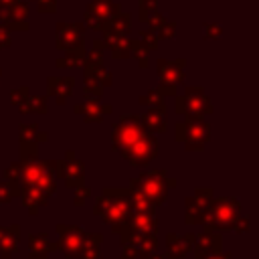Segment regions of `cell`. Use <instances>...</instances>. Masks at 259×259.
<instances>
[{
    "instance_id": "1",
    "label": "cell",
    "mask_w": 259,
    "mask_h": 259,
    "mask_svg": "<svg viewBox=\"0 0 259 259\" xmlns=\"http://www.w3.org/2000/svg\"><path fill=\"white\" fill-rule=\"evenodd\" d=\"M111 150L132 166H146L158 156V140L148 132L138 113L123 115L111 130Z\"/></svg>"
},
{
    "instance_id": "2",
    "label": "cell",
    "mask_w": 259,
    "mask_h": 259,
    "mask_svg": "<svg viewBox=\"0 0 259 259\" xmlns=\"http://www.w3.org/2000/svg\"><path fill=\"white\" fill-rule=\"evenodd\" d=\"M20 192L22 204L30 214H38V208L49 202L57 190V160H20Z\"/></svg>"
},
{
    "instance_id": "3",
    "label": "cell",
    "mask_w": 259,
    "mask_h": 259,
    "mask_svg": "<svg viewBox=\"0 0 259 259\" xmlns=\"http://www.w3.org/2000/svg\"><path fill=\"white\" fill-rule=\"evenodd\" d=\"M130 188H103L93 204V214L105 221L113 233H121L123 225L132 214Z\"/></svg>"
},
{
    "instance_id": "4",
    "label": "cell",
    "mask_w": 259,
    "mask_h": 259,
    "mask_svg": "<svg viewBox=\"0 0 259 259\" xmlns=\"http://www.w3.org/2000/svg\"><path fill=\"white\" fill-rule=\"evenodd\" d=\"M174 184H176L174 178H170L164 168H156V170H148V172H142L140 176H136L132 180L130 190L144 196L152 206H158V204L166 202L168 190Z\"/></svg>"
},
{
    "instance_id": "5",
    "label": "cell",
    "mask_w": 259,
    "mask_h": 259,
    "mask_svg": "<svg viewBox=\"0 0 259 259\" xmlns=\"http://www.w3.org/2000/svg\"><path fill=\"white\" fill-rule=\"evenodd\" d=\"M241 202L233 196H223L214 198L206 206L204 214V227L214 229V231H233L235 225L241 219Z\"/></svg>"
},
{
    "instance_id": "6",
    "label": "cell",
    "mask_w": 259,
    "mask_h": 259,
    "mask_svg": "<svg viewBox=\"0 0 259 259\" xmlns=\"http://www.w3.org/2000/svg\"><path fill=\"white\" fill-rule=\"evenodd\" d=\"M158 233V223L154 210H132L127 223L121 229V245H138L140 241L154 237Z\"/></svg>"
},
{
    "instance_id": "7",
    "label": "cell",
    "mask_w": 259,
    "mask_h": 259,
    "mask_svg": "<svg viewBox=\"0 0 259 259\" xmlns=\"http://www.w3.org/2000/svg\"><path fill=\"white\" fill-rule=\"evenodd\" d=\"M210 140V127L202 117L186 115L184 121L176 123V142H180L188 152H200Z\"/></svg>"
},
{
    "instance_id": "8",
    "label": "cell",
    "mask_w": 259,
    "mask_h": 259,
    "mask_svg": "<svg viewBox=\"0 0 259 259\" xmlns=\"http://www.w3.org/2000/svg\"><path fill=\"white\" fill-rule=\"evenodd\" d=\"M174 111L180 115L204 117L212 113V101L202 87H184V93L174 99Z\"/></svg>"
},
{
    "instance_id": "9",
    "label": "cell",
    "mask_w": 259,
    "mask_h": 259,
    "mask_svg": "<svg viewBox=\"0 0 259 259\" xmlns=\"http://www.w3.org/2000/svg\"><path fill=\"white\" fill-rule=\"evenodd\" d=\"M57 233H59L57 249L67 259H79L83 249H85V245H87L89 233H85L77 225H57Z\"/></svg>"
},
{
    "instance_id": "10",
    "label": "cell",
    "mask_w": 259,
    "mask_h": 259,
    "mask_svg": "<svg viewBox=\"0 0 259 259\" xmlns=\"http://www.w3.org/2000/svg\"><path fill=\"white\" fill-rule=\"evenodd\" d=\"M117 12H121V6L115 4L113 0H91L85 8V16H83V24L99 30L105 26V22H109Z\"/></svg>"
},
{
    "instance_id": "11",
    "label": "cell",
    "mask_w": 259,
    "mask_h": 259,
    "mask_svg": "<svg viewBox=\"0 0 259 259\" xmlns=\"http://www.w3.org/2000/svg\"><path fill=\"white\" fill-rule=\"evenodd\" d=\"M184 67H186L184 59H178V61L160 59L158 61V79H160L158 89L164 95H174L176 85L182 83V79H184Z\"/></svg>"
},
{
    "instance_id": "12",
    "label": "cell",
    "mask_w": 259,
    "mask_h": 259,
    "mask_svg": "<svg viewBox=\"0 0 259 259\" xmlns=\"http://www.w3.org/2000/svg\"><path fill=\"white\" fill-rule=\"evenodd\" d=\"M57 176H61L65 180V184L71 188L85 184V164L81 160H77L73 150H67L65 158L57 160Z\"/></svg>"
},
{
    "instance_id": "13",
    "label": "cell",
    "mask_w": 259,
    "mask_h": 259,
    "mask_svg": "<svg viewBox=\"0 0 259 259\" xmlns=\"http://www.w3.org/2000/svg\"><path fill=\"white\" fill-rule=\"evenodd\" d=\"M85 24L83 22H57L55 26V47L59 51H71L83 45V34H85Z\"/></svg>"
},
{
    "instance_id": "14",
    "label": "cell",
    "mask_w": 259,
    "mask_h": 259,
    "mask_svg": "<svg viewBox=\"0 0 259 259\" xmlns=\"http://www.w3.org/2000/svg\"><path fill=\"white\" fill-rule=\"evenodd\" d=\"M214 192L212 188H198L194 190L192 196H188L186 202V225H204V214H206V206L212 200Z\"/></svg>"
},
{
    "instance_id": "15",
    "label": "cell",
    "mask_w": 259,
    "mask_h": 259,
    "mask_svg": "<svg viewBox=\"0 0 259 259\" xmlns=\"http://www.w3.org/2000/svg\"><path fill=\"white\" fill-rule=\"evenodd\" d=\"M10 101L18 107L20 113H47V97L45 95H30L28 87H18L10 91Z\"/></svg>"
},
{
    "instance_id": "16",
    "label": "cell",
    "mask_w": 259,
    "mask_h": 259,
    "mask_svg": "<svg viewBox=\"0 0 259 259\" xmlns=\"http://www.w3.org/2000/svg\"><path fill=\"white\" fill-rule=\"evenodd\" d=\"M194 237L192 233H184V235H176V233H168L166 237V255L164 259H184L194 245Z\"/></svg>"
},
{
    "instance_id": "17",
    "label": "cell",
    "mask_w": 259,
    "mask_h": 259,
    "mask_svg": "<svg viewBox=\"0 0 259 259\" xmlns=\"http://www.w3.org/2000/svg\"><path fill=\"white\" fill-rule=\"evenodd\" d=\"M130 28H132V16L127 12H117L109 22H105V26L101 28V34L105 42H111V40L127 36Z\"/></svg>"
},
{
    "instance_id": "18",
    "label": "cell",
    "mask_w": 259,
    "mask_h": 259,
    "mask_svg": "<svg viewBox=\"0 0 259 259\" xmlns=\"http://www.w3.org/2000/svg\"><path fill=\"white\" fill-rule=\"evenodd\" d=\"M73 111L77 115H83L85 123H99V121H103V115L111 113V105L99 103V99H87L85 103H77L73 107Z\"/></svg>"
},
{
    "instance_id": "19",
    "label": "cell",
    "mask_w": 259,
    "mask_h": 259,
    "mask_svg": "<svg viewBox=\"0 0 259 259\" xmlns=\"http://www.w3.org/2000/svg\"><path fill=\"white\" fill-rule=\"evenodd\" d=\"M192 251H194V257H202V255L221 251V231L204 227V231L194 237Z\"/></svg>"
},
{
    "instance_id": "20",
    "label": "cell",
    "mask_w": 259,
    "mask_h": 259,
    "mask_svg": "<svg viewBox=\"0 0 259 259\" xmlns=\"http://www.w3.org/2000/svg\"><path fill=\"white\" fill-rule=\"evenodd\" d=\"M73 87H75V77H49V79H47L49 95H51L59 105H63V103L71 97Z\"/></svg>"
},
{
    "instance_id": "21",
    "label": "cell",
    "mask_w": 259,
    "mask_h": 259,
    "mask_svg": "<svg viewBox=\"0 0 259 259\" xmlns=\"http://www.w3.org/2000/svg\"><path fill=\"white\" fill-rule=\"evenodd\" d=\"M18 233H20L18 225L0 227V259H10V255L18 251V239H20Z\"/></svg>"
},
{
    "instance_id": "22",
    "label": "cell",
    "mask_w": 259,
    "mask_h": 259,
    "mask_svg": "<svg viewBox=\"0 0 259 259\" xmlns=\"http://www.w3.org/2000/svg\"><path fill=\"white\" fill-rule=\"evenodd\" d=\"M28 259H49L53 251H57V243H51L45 233H34L28 237Z\"/></svg>"
},
{
    "instance_id": "23",
    "label": "cell",
    "mask_w": 259,
    "mask_h": 259,
    "mask_svg": "<svg viewBox=\"0 0 259 259\" xmlns=\"http://www.w3.org/2000/svg\"><path fill=\"white\" fill-rule=\"evenodd\" d=\"M150 26V30L158 36V38H172L174 36V30H176V22H172V20H168L162 12H158V10H154L150 16H148V20H146Z\"/></svg>"
},
{
    "instance_id": "24",
    "label": "cell",
    "mask_w": 259,
    "mask_h": 259,
    "mask_svg": "<svg viewBox=\"0 0 259 259\" xmlns=\"http://www.w3.org/2000/svg\"><path fill=\"white\" fill-rule=\"evenodd\" d=\"M144 127L152 134H160V132H166V109H156V107H150L146 113L140 115Z\"/></svg>"
},
{
    "instance_id": "25",
    "label": "cell",
    "mask_w": 259,
    "mask_h": 259,
    "mask_svg": "<svg viewBox=\"0 0 259 259\" xmlns=\"http://www.w3.org/2000/svg\"><path fill=\"white\" fill-rule=\"evenodd\" d=\"M26 16H28V0H18L10 8L0 12V20L2 22H24Z\"/></svg>"
},
{
    "instance_id": "26",
    "label": "cell",
    "mask_w": 259,
    "mask_h": 259,
    "mask_svg": "<svg viewBox=\"0 0 259 259\" xmlns=\"http://www.w3.org/2000/svg\"><path fill=\"white\" fill-rule=\"evenodd\" d=\"M67 53V57L65 59H57L55 61V65L59 67V69H77V67H81L83 65V61H85V55H87V51H85V45H81V47H77V49H71V51H65Z\"/></svg>"
},
{
    "instance_id": "27",
    "label": "cell",
    "mask_w": 259,
    "mask_h": 259,
    "mask_svg": "<svg viewBox=\"0 0 259 259\" xmlns=\"http://www.w3.org/2000/svg\"><path fill=\"white\" fill-rule=\"evenodd\" d=\"M49 136L45 132H40V127L36 123H20L18 125V140L20 142H34V144H40L45 142Z\"/></svg>"
},
{
    "instance_id": "28",
    "label": "cell",
    "mask_w": 259,
    "mask_h": 259,
    "mask_svg": "<svg viewBox=\"0 0 259 259\" xmlns=\"http://www.w3.org/2000/svg\"><path fill=\"white\" fill-rule=\"evenodd\" d=\"M105 45L113 59H130L132 57V38L130 36H123V38H117V40H111Z\"/></svg>"
},
{
    "instance_id": "29",
    "label": "cell",
    "mask_w": 259,
    "mask_h": 259,
    "mask_svg": "<svg viewBox=\"0 0 259 259\" xmlns=\"http://www.w3.org/2000/svg\"><path fill=\"white\" fill-rule=\"evenodd\" d=\"M4 182L8 184L12 196H18V192H20V166H18V162L10 164L4 170Z\"/></svg>"
},
{
    "instance_id": "30",
    "label": "cell",
    "mask_w": 259,
    "mask_h": 259,
    "mask_svg": "<svg viewBox=\"0 0 259 259\" xmlns=\"http://www.w3.org/2000/svg\"><path fill=\"white\" fill-rule=\"evenodd\" d=\"M140 103H142V105H148V107H156V109H166L164 93H162L158 87H156V89H152L150 93L142 95V97H140Z\"/></svg>"
},
{
    "instance_id": "31",
    "label": "cell",
    "mask_w": 259,
    "mask_h": 259,
    "mask_svg": "<svg viewBox=\"0 0 259 259\" xmlns=\"http://www.w3.org/2000/svg\"><path fill=\"white\" fill-rule=\"evenodd\" d=\"M83 93H85V97H89V99H101V95H103V85L97 83V81L91 79V77H83Z\"/></svg>"
},
{
    "instance_id": "32",
    "label": "cell",
    "mask_w": 259,
    "mask_h": 259,
    "mask_svg": "<svg viewBox=\"0 0 259 259\" xmlns=\"http://www.w3.org/2000/svg\"><path fill=\"white\" fill-rule=\"evenodd\" d=\"M148 49H146V45L142 42V40H134L132 38V57L134 59H138V65H140V69H146L148 67Z\"/></svg>"
},
{
    "instance_id": "33",
    "label": "cell",
    "mask_w": 259,
    "mask_h": 259,
    "mask_svg": "<svg viewBox=\"0 0 259 259\" xmlns=\"http://www.w3.org/2000/svg\"><path fill=\"white\" fill-rule=\"evenodd\" d=\"M158 8V0H138V14H140V22H146L148 16Z\"/></svg>"
},
{
    "instance_id": "34",
    "label": "cell",
    "mask_w": 259,
    "mask_h": 259,
    "mask_svg": "<svg viewBox=\"0 0 259 259\" xmlns=\"http://www.w3.org/2000/svg\"><path fill=\"white\" fill-rule=\"evenodd\" d=\"M36 148L34 142H20V160H36Z\"/></svg>"
},
{
    "instance_id": "35",
    "label": "cell",
    "mask_w": 259,
    "mask_h": 259,
    "mask_svg": "<svg viewBox=\"0 0 259 259\" xmlns=\"http://www.w3.org/2000/svg\"><path fill=\"white\" fill-rule=\"evenodd\" d=\"M140 40L146 45V49H148V51H154V49H158V40H160V38H158L150 28H148V30L144 28V30L140 32Z\"/></svg>"
},
{
    "instance_id": "36",
    "label": "cell",
    "mask_w": 259,
    "mask_h": 259,
    "mask_svg": "<svg viewBox=\"0 0 259 259\" xmlns=\"http://www.w3.org/2000/svg\"><path fill=\"white\" fill-rule=\"evenodd\" d=\"M89 196H91V188L89 186H85V184L77 186L75 188V206H83Z\"/></svg>"
},
{
    "instance_id": "37",
    "label": "cell",
    "mask_w": 259,
    "mask_h": 259,
    "mask_svg": "<svg viewBox=\"0 0 259 259\" xmlns=\"http://www.w3.org/2000/svg\"><path fill=\"white\" fill-rule=\"evenodd\" d=\"M36 2V8H38V12H42V14H53L55 10H57V0H34Z\"/></svg>"
},
{
    "instance_id": "38",
    "label": "cell",
    "mask_w": 259,
    "mask_h": 259,
    "mask_svg": "<svg viewBox=\"0 0 259 259\" xmlns=\"http://www.w3.org/2000/svg\"><path fill=\"white\" fill-rule=\"evenodd\" d=\"M223 34V28L219 24H204V36L206 38H217Z\"/></svg>"
},
{
    "instance_id": "39",
    "label": "cell",
    "mask_w": 259,
    "mask_h": 259,
    "mask_svg": "<svg viewBox=\"0 0 259 259\" xmlns=\"http://www.w3.org/2000/svg\"><path fill=\"white\" fill-rule=\"evenodd\" d=\"M8 45H10V30L4 22H0V49H4Z\"/></svg>"
},
{
    "instance_id": "40",
    "label": "cell",
    "mask_w": 259,
    "mask_h": 259,
    "mask_svg": "<svg viewBox=\"0 0 259 259\" xmlns=\"http://www.w3.org/2000/svg\"><path fill=\"white\" fill-rule=\"evenodd\" d=\"M10 198H12V192H10L8 184L2 180V182H0V204H8Z\"/></svg>"
},
{
    "instance_id": "41",
    "label": "cell",
    "mask_w": 259,
    "mask_h": 259,
    "mask_svg": "<svg viewBox=\"0 0 259 259\" xmlns=\"http://www.w3.org/2000/svg\"><path fill=\"white\" fill-rule=\"evenodd\" d=\"M196 259H233V255L223 253V251H214V253H208V255H202V257H196Z\"/></svg>"
},
{
    "instance_id": "42",
    "label": "cell",
    "mask_w": 259,
    "mask_h": 259,
    "mask_svg": "<svg viewBox=\"0 0 259 259\" xmlns=\"http://www.w3.org/2000/svg\"><path fill=\"white\" fill-rule=\"evenodd\" d=\"M18 0H0V12L2 10H6V8H10L12 4H16Z\"/></svg>"
},
{
    "instance_id": "43",
    "label": "cell",
    "mask_w": 259,
    "mask_h": 259,
    "mask_svg": "<svg viewBox=\"0 0 259 259\" xmlns=\"http://www.w3.org/2000/svg\"><path fill=\"white\" fill-rule=\"evenodd\" d=\"M148 259H164V255H160V253H156V251H154V253H152Z\"/></svg>"
},
{
    "instance_id": "44",
    "label": "cell",
    "mask_w": 259,
    "mask_h": 259,
    "mask_svg": "<svg viewBox=\"0 0 259 259\" xmlns=\"http://www.w3.org/2000/svg\"><path fill=\"white\" fill-rule=\"evenodd\" d=\"M0 77H2V71H0Z\"/></svg>"
}]
</instances>
